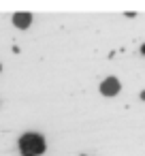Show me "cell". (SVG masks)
Returning <instances> with one entry per match:
<instances>
[{
    "mask_svg": "<svg viewBox=\"0 0 145 156\" xmlns=\"http://www.w3.org/2000/svg\"><path fill=\"white\" fill-rule=\"evenodd\" d=\"M141 98H143V101H145V90H143V92H141Z\"/></svg>",
    "mask_w": 145,
    "mask_h": 156,
    "instance_id": "cell-5",
    "label": "cell"
},
{
    "mask_svg": "<svg viewBox=\"0 0 145 156\" xmlns=\"http://www.w3.org/2000/svg\"><path fill=\"white\" fill-rule=\"evenodd\" d=\"M13 24L24 30V28H28V26L32 24V15H30V13H15V15H13Z\"/></svg>",
    "mask_w": 145,
    "mask_h": 156,
    "instance_id": "cell-3",
    "label": "cell"
},
{
    "mask_svg": "<svg viewBox=\"0 0 145 156\" xmlns=\"http://www.w3.org/2000/svg\"><path fill=\"white\" fill-rule=\"evenodd\" d=\"M119 90H122V86H119V81H117L115 77H107V79L100 83V92H102L105 96H115Z\"/></svg>",
    "mask_w": 145,
    "mask_h": 156,
    "instance_id": "cell-2",
    "label": "cell"
},
{
    "mask_svg": "<svg viewBox=\"0 0 145 156\" xmlns=\"http://www.w3.org/2000/svg\"><path fill=\"white\" fill-rule=\"evenodd\" d=\"M141 54H145V45H141Z\"/></svg>",
    "mask_w": 145,
    "mask_h": 156,
    "instance_id": "cell-4",
    "label": "cell"
},
{
    "mask_svg": "<svg viewBox=\"0 0 145 156\" xmlns=\"http://www.w3.org/2000/svg\"><path fill=\"white\" fill-rule=\"evenodd\" d=\"M19 152L24 156H41L45 152V139L36 133H26L19 139Z\"/></svg>",
    "mask_w": 145,
    "mask_h": 156,
    "instance_id": "cell-1",
    "label": "cell"
},
{
    "mask_svg": "<svg viewBox=\"0 0 145 156\" xmlns=\"http://www.w3.org/2000/svg\"><path fill=\"white\" fill-rule=\"evenodd\" d=\"M0 69H2V66H0Z\"/></svg>",
    "mask_w": 145,
    "mask_h": 156,
    "instance_id": "cell-6",
    "label": "cell"
}]
</instances>
